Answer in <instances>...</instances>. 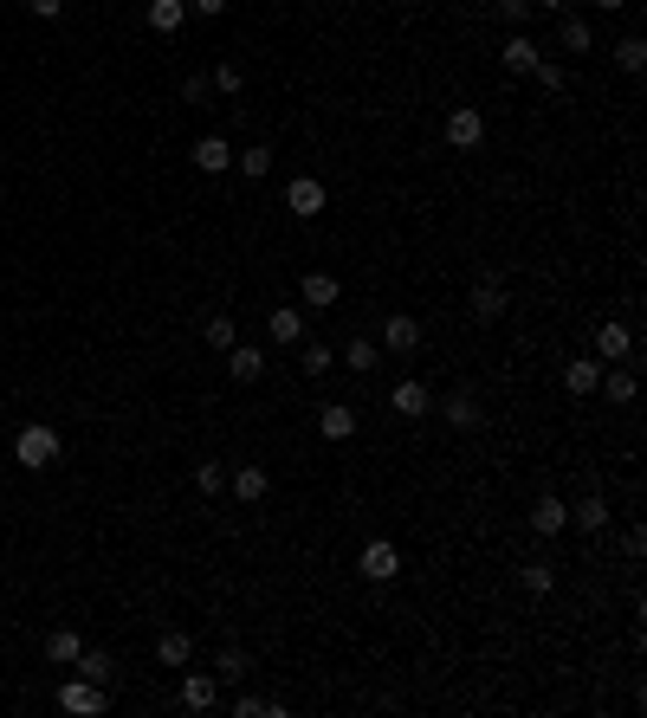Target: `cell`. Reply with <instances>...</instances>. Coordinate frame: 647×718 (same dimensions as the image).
Returning <instances> with one entry per match:
<instances>
[{"label": "cell", "instance_id": "obj_1", "mask_svg": "<svg viewBox=\"0 0 647 718\" xmlns=\"http://www.w3.org/2000/svg\"><path fill=\"white\" fill-rule=\"evenodd\" d=\"M59 453H65V440H59V427H46V421H26L20 434H13V460H20L26 473L59 466Z\"/></svg>", "mask_w": 647, "mask_h": 718}, {"label": "cell", "instance_id": "obj_2", "mask_svg": "<svg viewBox=\"0 0 647 718\" xmlns=\"http://www.w3.org/2000/svg\"><path fill=\"white\" fill-rule=\"evenodd\" d=\"M356 576H363V583H395V576H402V544H389V537H369L363 557H356Z\"/></svg>", "mask_w": 647, "mask_h": 718}, {"label": "cell", "instance_id": "obj_3", "mask_svg": "<svg viewBox=\"0 0 647 718\" xmlns=\"http://www.w3.org/2000/svg\"><path fill=\"white\" fill-rule=\"evenodd\" d=\"M104 706H110V693H104L98 680H85V673L59 686V712H72V718H98Z\"/></svg>", "mask_w": 647, "mask_h": 718}, {"label": "cell", "instance_id": "obj_4", "mask_svg": "<svg viewBox=\"0 0 647 718\" xmlns=\"http://www.w3.org/2000/svg\"><path fill=\"white\" fill-rule=\"evenodd\" d=\"M447 143L453 149H479L486 143V117H479V104H453L447 110Z\"/></svg>", "mask_w": 647, "mask_h": 718}, {"label": "cell", "instance_id": "obj_5", "mask_svg": "<svg viewBox=\"0 0 647 718\" xmlns=\"http://www.w3.org/2000/svg\"><path fill=\"white\" fill-rule=\"evenodd\" d=\"M324 182H318V175H292V182H285V207H292V214L298 220H318L324 214Z\"/></svg>", "mask_w": 647, "mask_h": 718}, {"label": "cell", "instance_id": "obj_6", "mask_svg": "<svg viewBox=\"0 0 647 718\" xmlns=\"http://www.w3.org/2000/svg\"><path fill=\"white\" fill-rule=\"evenodd\" d=\"M182 712H214L220 706V673H182Z\"/></svg>", "mask_w": 647, "mask_h": 718}, {"label": "cell", "instance_id": "obj_7", "mask_svg": "<svg viewBox=\"0 0 647 718\" xmlns=\"http://www.w3.org/2000/svg\"><path fill=\"white\" fill-rule=\"evenodd\" d=\"M466 305H473L479 324H499V317H505V279H499V272H486V279L473 285V298H466Z\"/></svg>", "mask_w": 647, "mask_h": 718}, {"label": "cell", "instance_id": "obj_8", "mask_svg": "<svg viewBox=\"0 0 647 718\" xmlns=\"http://www.w3.org/2000/svg\"><path fill=\"white\" fill-rule=\"evenodd\" d=\"M266 337L279 343V350H298V343H305V311H298V305L266 311Z\"/></svg>", "mask_w": 647, "mask_h": 718}, {"label": "cell", "instance_id": "obj_9", "mask_svg": "<svg viewBox=\"0 0 647 718\" xmlns=\"http://www.w3.org/2000/svg\"><path fill=\"white\" fill-rule=\"evenodd\" d=\"M389 408H395V414H402V421H421V414H428V408H434V395H428V382H415V376H402V382H395V389H389Z\"/></svg>", "mask_w": 647, "mask_h": 718}, {"label": "cell", "instance_id": "obj_10", "mask_svg": "<svg viewBox=\"0 0 647 718\" xmlns=\"http://www.w3.org/2000/svg\"><path fill=\"white\" fill-rule=\"evenodd\" d=\"M596 356L602 363H628V356H635V330H628L622 317H609V324L596 330Z\"/></svg>", "mask_w": 647, "mask_h": 718}, {"label": "cell", "instance_id": "obj_11", "mask_svg": "<svg viewBox=\"0 0 647 718\" xmlns=\"http://www.w3.org/2000/svg\"><path fill=\"white\" fill-rule=\"evenodd\" d=\"M227 492H233L240 505H259V499L272 492V473H266V466H233V473H227Z\"/></svg>", "mask_w": 647, "mask_h": 718}, {"label": "cell", "instance_id": "obj_12", "mask_svg": "<svg viewBox=\"0 0 647 718\" xmlns=\"http://www.w3.org/2000/svg\"><path fill=\"white\" fill-rule=\"evenodd\" d=\"M531 531H538V537H557V531H570V505H563L557 492H544V499L531 505Z\"/></svg>", "mask_w": 647, "mask_h": 718}, {"label": "cell", "instance_id": "obj_13", "mask_svg": "<svg viewBox=\"0 0 647 718\" xmlns=\"http://www.w3.org/2000/svg\"><path fill=\"white\" fill-rule=\"evenodd\" d=\"M195 169L201 175H227L233 169V143L227 136H195Z\"/></svg>", "mask_w": 647, "mask_h": 718}, {"label": "cell", "instance_id": "obj_14", "mask_svg": "<svg viewBox=\"0 0 647 718\" xmlns=\"http://www.w3.org/2000/svg\"><path fill=\"white\" fill-rule=\"evenodd\" d=\"M421 343V317H408V311H395L389 324H382V350H395V356H408Z\"/></svg>", "mask_w": 647, "mask_h": 718}, {"label": "cell", "instance_id": "obj_15", "mask_svg": "<svg viewBox=\"0 0 647 718\" xmlns=\"http://www.w3.org/2000/svg\"><path fill=\"white\" fill-rule=\"evenodd\" d=\"M298 298H305L311 311H330V305L343 298V285L330 279V272H305V279H298Z\"/></svg>", "mask_w": 647, "mask_h": 718}, {"label": "cell", "instance_id": "obj_16", "mask_svg": "<svg viewBox=\"0 0 647 718\" xmlns=\"http://www.w3.org/2000/svg\"><path fill=\"white\" fill-rule=\"evenodd\" d=\"M227 376H233V382H259V376H266V350L233 343V350H227Z\"/></svg>", "mask_w": 647, "mask_h": 718}, {"label": "cell", "instance_id": "obj_17", "mask_svg": "<svg viewBox=\"0 0 647 718\" xmlns=\"http://www.w3.org/2000/svg\"><path fill=\"white\" fill-rule=\"evenodd\" d=\"M602 382V356H576V363H563V389L570 395H596Z\"/></svg>", "mask_w": 647, "mask_h": 718}, {"label": "cell", "instance_id": "obj_18", "mask_svg": "<svg viewBox=\"0 0 647 718\" xmlns=\"http://www.w3.org/2000/svg\"><path fill=\"white\" fill-rule=\"evenodd\" d=\"M570 524H576V531H589V537H602V531H609V499L589 492L583 505H570Z\"/></svg>", "mask_w": 647, "mask_h": 718}, {"label": "cell", "instance_id": "obj_19", "mask_svg": "<svg viewBox=\"0 0 647 718\" xmlns=\"http://www.w3.org/2000/svg\"><path fill=\"white\" fill-rule=\"evenodd\" d=\"M440 414H447V421L466 434V427H479V395H473V389H453L447 402H440Z\"/></svg>", "mask_w": 647, "mask_h": 718}, {"label": "cell", "instance_id": "obj_20", "mask_svg": "<svg viewBox=\"0 0 647 718\" xmlns=\"http://www.w3.org/2000/svg\"><path fill=\"white\" fill-rule=\"evenodd\" d=\"M557 39H563V52H589V46H596V26H589L583 20V13H557Z\"/></svg>", "mask_w": 647, "mask_h": 718}, {"label": "cell", "instance_id": "obj_21", "mask_svg": "<svg viewBox=\"0 0 647 718\" xmlns=\"http://www.w3.org/2000/svg\"><path fill=\"white\" fill-rule=\"evenodd\" d=\"M318 434H324V440H350V434H356V408H350V402H330V408L318 414Z\"/></svg>", "mask_w": 647, "mask_h": 718}, {"label": "cell", "instance_id": "obj_22", "mask_svg": "<svg viewBox=\"0 0 647 718\" xmlns=\"http://www.w3.org/2000/svg\"><path fill=\"white\" fill-rule=\"evenodd\" d=\"M538 59H544V46H538L531 33H512V39H505V65H512V72L531 78V65H538Z\"/></svg>", "mask_w": 647, "mask_h": 718}, {"label": "cell", "instance_id": "obj_23", "mask_svg": "<svg viewBox=\"0 0 647 718\" xmlns=\"http://www.w3.org/2000/svg\"><path fill=\"white\" fill-rule=\"evenodd\" d=\"M78 647H85V634H78V628H52L46 634V660H52V667H72Z\"/></svg>", "mask_w": 647, "mask_h": 718}, {"label": "cell", "instance_id": "obj_24", "mask_svg": "<svg viewBox=\"0 0 647 718\" xmlns=\"http://www.w3.org/2000/svg\"><path fill=\"white\" fill-rule=\"evenodd\" d=\"M78 673H85V680H98V686H110L117 680V660L104 654V647H78V660H72Z\"/></svg>", "mask_w": 647, "mask_h": 718}, {"label": "cell", "instance_id": "obj_25", "mask_svg": "<svg viewBox=\"0 0 647 718\" xmlns=\"http://www.w3.org/2000/svg\"><path fill=\"white\" fill-rule=\"evenodd\" d=\"M143 20L156 26V33H175V26L188 20V0H149V7H143Z\"/></svg>", "mask_w": 647, "mask_h": 718}, {"label": "cell", "instance_id": "obj_26", "mask_svg": "<svg viewBox=\"0 0 647 718\" xmlns=\"http://www.w3.org/2000/svg\"><path fill=\"white\" fill-rule=\"evenodd\" d=\"M156 660H162V667H188V660H195V641H188L182 628H169V634L156 641Z\"/></svg>", "mask_w": 647, "mask_h": 718}, {"label": "cell", "instance_id": "obj_27", "mask_svg": "<svg viewBox=\"0 0 647 718\" xmlns=\"http://www.w3.org/2000/svg\"><path fill=\"white\" fill-rule=\"evenodd\" d=\"M596 389H609V402H635V369H615V363H602V382Z\"/></svg>", "mask_w": 647, "mask_h": 718}, {"label": "cell", "instance_id": "obj_28", "mask_svg": "<svg viewBox=\"0 0 647 718\" xmlns=\"http://www.w3.org/2000/svg\"><path fill=\"white\" fill-rule=\"evenodd\" d=\"M233 169L246 175V182H259V175H272V149L253 143V149H233Z\"/></svg>", "mask_w": 647, "mask_h": 718}, {"label": "cell", "instance_id": "obj_29", "mask_svg": "<svg viewBox=\"0 0 647 718\" xmlns=\"http://www.w3.org/2000/svg\"><path fill=\"white\" fill-rule=\"evenodd\" d=\"M518 583L531 589V596H550V589H557V563H544V557H531L525 570H518Z\"/></svg>", "mask_w": 647, "mask_h": 718}, {"label": "cell", "instance_id": "obj_30", "mask_svg": "<svg viewBox=\"0 0 647 718\" xmlns=\"http://www.w3.org/2000/svg\"><path fill=\"white\" fill-rule=\"evenodd\" d=\"M201 337H208V350H220V356H227L233 343H240V324H233L227 311H214V317H208V330H201Z\"/></svg>", "mask_w": 647, "mask_h": 718}, {"label": "cell", "instance_id": "obj_31", "mask_svg": "<svg viewBox=\"0 0 647 718\" xmlns=\"http://www.w3.org/2000/svg\"><path fill=\"white\" fill-rule=\"evenodd\" d=\"M615 65H622V72H641V65H647V39H641V33L615 39Z\"/></svg>", "mask_w": 647, "mask_h": 718}, {"label": "cell", "instance_id": "obj_32", "mask_svg": "<svg viewBox=\"0 0 647 718\" xmlns=\"http://www.w3.org/2000/svg\"><path fill=\"white\" fill-rule=\"evenodd\" d=\"M214 673H220V680H246V673H253V660H246V647H220Z\"/></svg>", "mask_w": 647, "mask_h": 718}, {"label": "cell", "instance_id": "obj_33", "mask_svg": "<svg viewBox=\"0 0 647 718\" xmlns=\"http://www.w3.org/2000/svg\"><path fill=\"white\" fill-rule=\"evenodd\" d=\"M214 91H220V98H240V91H246V72H240L233 59H220V65H214Z\"/></svg>", "mask_w": 647, "mask_h": 718}, {"label": "cell", "instance_id": "obj_34", "mask_svg": "<svg viewBox=\"0 0 647 718\" xmlns=\"http://www.w3.org/2000/svg\"><path fill=\"white\" fill-rule=\"evenodd\" d=\"M298 369H305V376L318 382V376H330V369H337V356H330L324 343H305V356H298Z\"/></svg>", "mask_w": 647, "mask_h": 718}, {"label": "cell", "instance_id": "obj_35", "mask_svg": "<svg viewBox=\"0 0 647 718\" xmlns=\"http://www.w3.org/2000/svg\"><path fill=\"white\" fill-rule=\"evenodd\" d=\"M343 363H350L356 376H369V369L382 363V350H376V343H369V337H356V343H350V356H343Z\"/></svg>", "mask_w": 647, "mask_h": 718}, {"label": "cell", "instance_id": "obj_36", "mask_svg": "<svg viewBox=\"0 0 647 718\" xmlns=\"http://www.w3.org/2000/svg\"><path fill=\"white\" fill-rule=\"evenodd\" d=\"M182 98H188V104H208V98H214V72H188V78H182Z\"/></svg>", "mask_w": 647, "mask_h": 718}, {"label": "cell", "instance_id": "obj_37", "mask_svg": "<svg viewBox=\"0 0 647 718\" xmlns=\"http://www.w3.org/2000/svg\"><path fill=\"white\" fill-rule=\"evenodd\" d=\"M531 78H538L544 91H563V85H570V72H563L557 59H538V65H531Z\"/></svg>", "mask_w": 647, "mask_h": 718}, {"label": "cell", "instance_id": "obj_38", "mask_svg": "<svg viewBox=\"0 0 647 718\" xmlns=\"http://www.w3.org/2000/svg\"><path fill=\"white\" fill-rule=\"evenodd\" d=\"M195 486H201V492H227V466H220V460H201V466H195Z\"/></svg>", "mask_w": 647, "mask_h": 718}, {"label": "cell", "instance_id": "obj_39", "mask_svg": "<svg viewBox=\"0 0 647 718\" xmlns=\"http://www.w3.org/2000/svg\"><path fill=\"white\" fill-rule=\"evenodd\" d=\"M272 712V699H259V693H240L233 699V718H266Z\"/></svg>", "mask_w": 647, "mask_h": 718}, {"label": "cell", "instance_id": "obj_40", "mask_svg": "<svg viewBox=\"0 0 647 718\" xmlns=\"http://www.w3.org/2000/svg\"><path fill=\"white\" fill-rule=\"evenodd\" d=\"M499 20H512V26H525V20H531V0H499Z\"/></svg>", "mask_w": 647, "mask_h": 718}, {"label": "cell", "instance_id": "obj_41", "mask_svg": "<svg viewBox=\"0 0 647 718\" xmlns=\"http://www.w3.org/2000/svg\"><path fill=\"white\" fill-rule=\"evenodd\" d=\"M188 13H201V20H220V13H227V0H188Z\"/></svg>", "mask_w": 647, "mask_h": 718}, {"label": "cell", "instance_id": "obj_42", "mask_svg": "<svg viewBox=\"0 0 647 718\" xmlns=\"http://www.w3.org/2000/svg\"><path fill=\"white\" fill-rule=\"evenodd\" d=\"M26 7H33L39 20H59V13H65V0H26Z\"/></svg>", "mask_w": 647, "mask_h": 718}, {"label": "cell", "instance_id": "obj_43", "mask_svg": "<svg viewBox=\"0 0 647 718\" xmlns=\"http://www.w3.org/2000/svg\"><path fill=\"white\" fill-rule=\"evenodd\" d=\"M531 7H544V13H570L576 0H531Z\"/></svg>", "mask_w": 647, "mask_h": 718}, {"label": "cell", "instance_id": "obj_44", "mask_svg": "<svg viewBox=\"0 0 647 718\" xmlns=\"http://www.w3.org/2000/svg\"><path fill=\"white\" fill-rule=\"evenodd\" d=\"M589 7H602V13H622V7H628V0H589Z\"/></svg>", "mask_w": 647, "mask_h": 718}]
</instances>
